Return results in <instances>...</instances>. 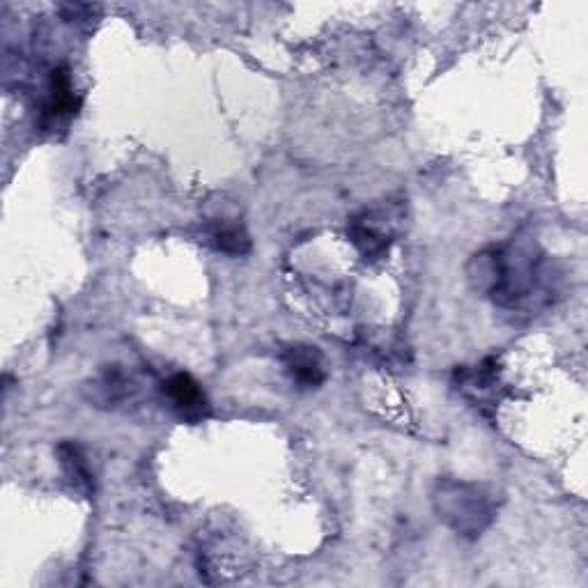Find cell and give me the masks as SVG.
<instances>
[{
  "instance_id": "2",
  "label": "cell",
  "mask_w": 588,
  "mask_h": 588,
  "mask_svg": "<svg viewBox=\"0 0 588 588\" xmlns=\"http://www.w3.org/2000/svg\"><path fill=\"white\" fill-rule=\"evenodd\" d=\"M434 511L439 519H444L453 531L467 538H478L494 519L492 494L462 480H439L434 492Z\"/></svg>"
},
{
  "instance_id": "1",
  "label": "cell",
  "mask_w": 588,
  "mask_h": 588,
  "mask_svg": "<svg viewBox=\"0 0 588 588\" xmlns=\"http://www.w3.org/2000/svg\"><path fill=\"white\" fill-rule=\"evenodd\" d=\"M471 283L488 294L501 308H522L550 304L556 274L550 258H544L531 242H509L474 256L469 267Z\"/></svg>"
},
{
  "instance_id": "6",
  "label": "cell",
  "mask_w": 588,
  "mask_h": 588,
  "mask_svg": "<svg viewBox=\"0 0 588 588\" xmlns=\"http://www.w3.org/2000/svg\"><path fill=\"white\" fill-rule=\"evenodd\" d=\"M205 235H207V244L215 250H219V254L242 258L250 250V237L240 223L215 221L207 225Z\"/></svg>"
},
{
  "instance_id": "7",
  "label": "cell",
  "mask_w": 588,
  "mask_h": 588,
  "mask_svg": "<svg viewBox=\"0 0 588 588\" xmlns=\"http://www.w3.org/2000/svg\"><path fill=\"white\" fill-rule=\"evenodd\" d=\"M60 455V465L65 469V476L72 480L74 490L83 492V494H93L95 492V482H93V474L88 469L86 457L81 455L78 446L74 444H62L58 449Z\"/></svg>"
},
{
  "instance_id": "3",
  "label": "cell",
  "mask_w": 588,
  "mask_h": 588,
  "mask_svg": "<svg viewBox=\"0 0 588 588\" xmlns=\"http://www.w3.org/2000/svg\"><path fill=\"white\" fill-rule=\"evenodd\" d=\"M163 395L171 403L173 412L186 424H200L209 416V401L203 387L192 375L175 372L163 382Z\"/></svg>"
},
{
  "instance_id": "5",
  "label": "cell",
  "mask_w": 588,
  "mask_h": 588,
  "mask_svg": "<svg viewBox=\"0 0 588 588\" xmlns=\"http://www.w3.org/2000/svg\"><path fill=\"white\" fill-rule=\"evenodd\" d=\"M382 219H377V212H366L362 217L352 219L347 233L352 244L359 248V254L366 260H380L391 244L389 228L380 225Z\"/></svg>"
},
{
  "instance_id": "8",
  "label": "cell",
  "mask_w": 588,
  "mask_h": 588,
  "mask_svg": "<svg viewBox=\"0 0 588 588\" xmlns=\"http://www.w3.org/2000/svg\"><path fill=\"white\" fill-rule=\"evenodd\" d=\"M130 382L127 377H124L120 370H109L107 375L101 377L99 384L95 387L97 395H95V403H101V405H118L122 403L124 397L130 395Z\"/></svg>"
},
{
  "instance_id": "4",
  "label": "cell",
  "mask_w": 588,
  "mask_h": 588,
  "mask_svg": "<svg viewBox=\"0 0 588 588\" xmlns=\"http://www.w3.org/2000/svg\"><path fill=\"white\" fill-rule=\"evenodd\" d=\"M283 366L292 384L299 389H320L327 380L322 354L313 345H290L283 352Z\"/></svg>"
}]
</instances>
